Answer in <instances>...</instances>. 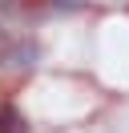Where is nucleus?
I'll return each instance as SVG.
<instances>
[{
	"mask_svg": "<svg viewBox=\"0 0 129 133\" xmlns=\"http://www.w3.org/2000/svg\"><path fill=\"white\" fill-rule=\"evenodd\" d=\"M8 57H12V41H8V32L0 28V65H8Z\"/></svg>",
	"mask_w": 129,
	"mask_h": 133,
	"instance_id": "obj_1",
	"label": "nucleus"
},
{
	"mask_svg": "<svg viewBox=\"0 0 129 133\" xmlns=\"http://www.w3.org/2000/svg\"><path fill=\"white\" fill-rule=\"evenodd\" d=\"M0 109H4V97H0Z\"/></svg>",
	"mask_w": 129,
	"mask_h": 133,
	"instance_id": "obj_2",
	"label": "nucleus"
}]
</instances>
